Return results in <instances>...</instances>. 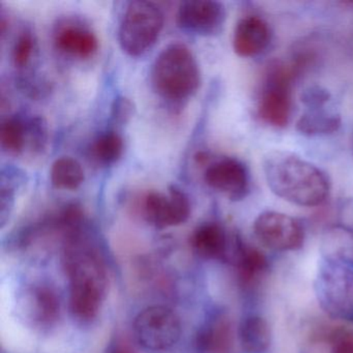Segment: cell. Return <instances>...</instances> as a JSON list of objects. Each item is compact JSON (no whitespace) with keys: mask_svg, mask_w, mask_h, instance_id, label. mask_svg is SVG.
<instances>
[{"mask_svg":"<svg viewBox=\"0 0 353 353\" xmlns=\"http://www.w3.org/2000/svg\"><path fill=\"white\" fill-rule=\"evenodd\" d=\"M63 266L70 281V311L81 322L98 317L108 288L106 266L90 243L86 226L65 237Z\"/></svg>","mask_w":353,"mask_h":353,"instance_id":"6da1fadb","label":"cell"},{"mask_svg":"<svg viewBox=\"0 0 353 353\" xmlns=\"http://www.w3.org/2000/svg\"><path fill=\"white\" fill-rule=\"evenodd\" d=\"M264 174L272 193L299 206H317L327 197L330 183L311 163L290 152H274L264 161Z\"/></svg>","mask_w":353,"mask_h":353,"instance_id":"7a4b0ae2","label":"cell"},{"mask_svg":"<svg viewBox=\"0 0 353 353\" xmlns=\"http://www.w3.org/2000/svg\"><path fill=\"white\" fill-rule=\"evenodd\" d=\"M150 75L154 92L170 103L192 98L201 84L197 59L181 43H172L161 51Z\"/></svg>","mask_w":353,"mask_h":353,"instance_id":"3957f363","label":"cell"},{"mask_svg":"<svg viewBox=\"0 0 353 353\" xmlns=\"http://www.w3.org/2000/svg\"><path fill=\"white\" fill-rule=\"evenodd\" d=\"M164 14L152 1L136 0L128 5L119 30L123 52L138 57L154 47L164 28Z\"/></svg>","mask_w":353,"mask_h":353,"instance_id":"277c9868","label":"cell"},{"mask_svg":"<svg viewBox=\"0 0 353 353\" xmlns=\"http://www.w3.org/2000/svg\"><path fill=\"white\" fill-rule=\"evenodd\" d=\"M134 336L146 350L162 352L174 347L181 336V323L175 312L164 305H152L138 314Z\"/></svg>","mask_w":353,"mask_h":353,"instance_id":"5b68a950","label":"cell"},{"mask_svg":"<svg viewBox=\"0 0 353 353\" xmlns=\"http://www.w3.org/2000/svg\"><path fill=\"white\" fill-rule=\"evenodd\" d=\"M294 69L276 63L270 68L259 102V115L272 127L283 128L291 114V81Z\"/></svg>","mask_w":353,"mask_h":353,"instance_id":"8992f818","label":"cell"},{"mask_svg":"<svg viewBox=\"0 0 353 353\" xmlns=\"http://www.w3.org/2000/svg\"><path fill=\"white\" fill-rule=\"evenodd\" d=\"M142 216L157 228L179 226L189 220L191 202L185 192L171 185L168 194L148 192L140 202Z\"/></svg>","mask_w":353,"mask_h":353,"instance_id":"52a82bcc","label":"cell"},{"mask_svg":"<svg viewBox=\"0 0 353 353\" xmlns=\"http://www.w3.org/2000/svg\"><path fill=\"white\" fill-rule=\"evenodd\" d=\"M254 233L264 247L281 252L299 249L305 239L301 223L276 212L259 214L254 223Z\"/></svg>","mask_w":353,"mask_h":353,"instance_id":"ba28073f","label":"cell"},{"mask_svg":"<svg viewBox=\"0 0 353 353\" xmlns=\"http://www.w3.org/2000/svg\"><path fill=\"white\" fill-rule=\"evenodd\" d=\"M226 20L224 6L214 0H189L181 3L177 22L181 28L200 36H216L222 32Z\"/></svg>","mask_w":353,"mask_h":353,"instance_id":"9c48e42d","label":"cell"},{"mask_svg":"<svg viewBox=\"0 0 353 353\" xmlns=\"http://www.w3.org/2000/svg\"><path fill=\"white\" fill-rule=\"evenodd\" d=\"M206 185L229 199L245 197L249 189V174L245 165L234 159H223L210 165L204 174Z\"/></svg>","mask_w":353,"mask_h":353,"instance_id":"30bf717a","label":"cell"},{"mask_svg":"<svg viewBox=\"0 0 353 353\" xmlns=\"http://www.w3.org/2000/svg\"><path fill=\"white\" fill-rule=\"evenodd\" d=\"M26 317L38 328H49L57 323L61 314L59 294L48 285H34L26 290L22 299Z\"/></svg>","mask_w":353,"mask_h":353,"instance_id":"8fae6325","label":"cell"},{"mask_svg":"<svg viewBox=\"0 0 353 353\" xmlns=\"http://www.w3.org/2000/svg\"><path fill=\"white\" fill-rule=\"evenodd\" d=\"M53 40L57 50L72 59H90L99 50V40L94 32L73 22L57 26Z\"/></svg>","mask_w":353,"mask_h":353,"instance_id":"7c38bea8","label":"cell"},{"mask_svg":"<svg viewBox=\"0 0 353 353\" xmlns=\"http://www.w3.org/2000/svg\"><path fill=\"white\" fill-rule=\"evenodd\" d=\"M270 26L261 18L249 16L237 23L233 34V49L241 57H253L263 52L270 43Z\"/></svg>","mask_w":353,"mask_h":353,"instance_id":"4fadbf2b","label":"cell"},{"mask_svg":"<svg viewBox=\"0 0 353 353\" xmlns=\"http://www.w3.org/2000/svg\"><path fill=\"white\" fill-rule=\"evenodd\" d=\"M192 249L204 259H226L229 241L224 228L218 223L208 222L198 226L190 239Z\"/></svg>","mask_w":353,"mask_h":353,"instance_id":"5bb4252c","label":"cell"},{"mask_svg":"<svg viewBox=\"0 0 353 353\" xmlns=\"http://www.w3.org/2000/svg\"><path fill=\"white\" fill-rule=\"evenodd\" d=\"M202 353H231L233 348V330L226 316H218L200 330L196 341Z\"/></svg>","mask_w":353,"mask_h":353,"instance_id":"9a60e30c","label":"cell"},{"mask_svg":"<svg viewBox=\"0 0 353 353\" xmlns=\"http://www.w3.org/2000/svg\"><path fill=\"white\" fill-rule=\"evenodd\" d=\"M239 342L245 353H264L272 343V332L268 322L259 316L245 318L239 326Z\"/></svg>","mask_w":353,"mask_h":353,"instance_id":"2e32d148","label":"cell"},{"mask_svg":"<svg viewBox=\"0 0 353 353\" xmlns=\"http://www.w3.org/2000/svg\"><path fill=\"white\" fill-rule=\"evenodd\" d=\"M0 143L7 154L13 156L22 154L26 146H30L28 119L20 115L5 119L0 128Z\"/></svg>","mask_w":353,"mask_h":353,"instance_id":"e0dca14e","label":"cell"},{"mask_svg":"<svg viewBox=\"0 0 353 353\" xmlns=\"http://www.w3.org/2000/svg\"><path fill=\"white\" fill-rule=\"evenodd\" d=\"M84 179L82 165L72 157H61L51 166V183L57 189L74 191L83 183Z\"/></svg>","mask_w":353,"mask_h":353,"instance_id":"ac0fdd59","label":"cell"},{"mask_svg":"<svg viewBox=\"0 0 353 353\" xmlns=\"http://www.w3.org/2000/svg\"><path fill=\"white\" fill-rule=\"evenodd\" d=\"M125 150L123 137L117 132L101 133L90 144V154L92 160L103 166L115 164L121 158Z\"/></svg>","mask_w":353,"mask_h":353,"instance_id":"d6986e66","label":"cell"},{"mask_svg":"<svg viewBox=\"0 0 353 353\" xmlns=\"http://www.w3.org/2000/svg\"><path fill=\"white\" fill-rule=\"evenodd\" d=\"M26 181L23 173L15 168L3 169L0 181V227L9 222L15 206L16 192Z\"/></svg>","mask_w":353,"mask_h":353,"instance_id":"ffe728a7","label":"cell"},{"mask_svg":"<svg viewBox=\"0 0 353 353\" xmlns=\"http://www.w3.org/2000/svg\"><path fill=\"white\" fill-rule=\"evenodd\" d=\"M341 117L336 113L321 108L311 109L299 117L296 128L301 134L309 136L334 133L340 128Z\"/></svg>","mask_w":353,"mask_h":353,"instance_id":"44dd1931","label":"cell"},{"mask_svg":"<svg viewBox=\"0 0 353 353\" xmlns=\"http://www.w3.org/2000/svg\"><path fill=\"white\" fill-rule=\"evenodd\" d=\"M234 261L243 284L254 282L268 268L265 256L255 248L239 245L234 253Z\"/></svg>","mask_w":353,"mask_h":353,"instance_id":"7402d4cb","label":"cell"},{"mask_svg":"<svg viewBox=\"0 0 353 353\" xmlns=\"http://www.w3.org/2000/svg\"><path fill=\"white\" fill-rule=\"evenodd\" d=\"M34 49H36V40L34 36L28 30H24L18 37L12 51L14 65L18 69H24L28 67V63L32 61V57H34Z\"/></svg>","mask_w":353,"mask_h":353,"instance_id":"603a6c76","label":"cell"},{"mask_svg":"<svg viewBox=\"0 0 353 353\" xmlns=\"http://www.w3.org/2000/svg\"><path fill=\"white\" fill-rule=\"evenodd\" d=\"M330 98L327 90L320 86H310L301 94V102L305 103L310 109L322 108Z\"/></svg>","mask_w":353,"mask_h":353,"instance_id":"cb8c5ba5","label":"cell"},{"mask_svg":"<svg viewBox=\"0 0 353 353\" xmlns=\"http://www.w3.org/2000/svg\"><path fill=\"white\" fill-rule=\"evenodd\" d=\"M133 103L125 97H119L115 99L112 106V117L115 123L119 125L127 123L134 114Z\"/></svg>","mask_w":353,"mask_h":353,"instance_id":"d4e9b609","label":"cell"},{"mask_svg":"<svg viewBox=\"0 0 353 353\" xmlns=\"http://www.w3.org/2000/svg\"><path fill=\"white\" fill-rule=\"evenodd\" d=\"M108 353H135V351L125 339L119 338L111 343Z\"/></svg>","mask_w":353,"mask_h":353,"instance_id":"484cf974","label":"cell"}]
</instances>
